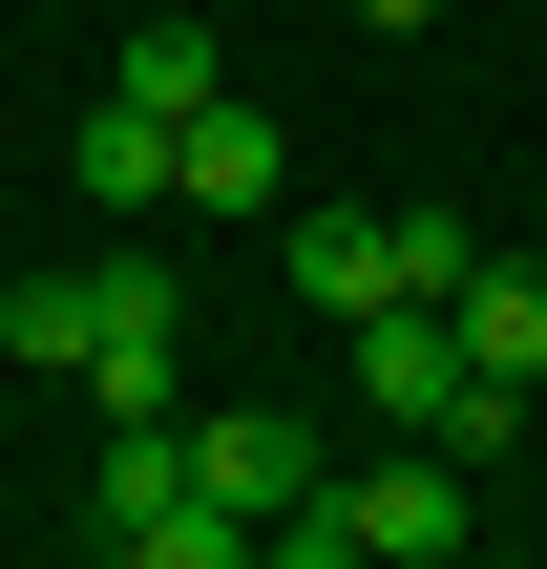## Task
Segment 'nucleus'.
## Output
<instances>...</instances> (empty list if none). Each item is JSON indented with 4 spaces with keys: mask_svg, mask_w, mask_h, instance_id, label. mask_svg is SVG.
Listing matches in <instances>:
<instances>
[{
    "mask_svg": "<svg viewBox=\"0 0 547 569\" xmlns=\"http://www.w3.org/2000/svg\"><path fill=\"white\" fill-rule=\"evenodd\" d=\"M84 528H105L126 569H253V507H211V465H190V401H169V422H105Z\"/></svg>",
    "mask_w": 547,
    "mask_h": 569,
    "instance_id": "nucleus-1",
    "label": "nucleus"
},
{
    "mask_svg": "<svg viewBox=\"0 0 547 569\" xmlns=\"http://www.w3.org/2000/svg\"><path fill=\"white\" fill-rule=\"evenodd\" d=\"M84 401H105V422H169V401H190V296H169L148 253H84Z\"/></svg>",
    "mask_w": 547,
    "mask_h": 569,
    "instance_id": "nucleus-2",
    "label": "nucleus"
},
{
    "mask_svg": "<svg viewBox=\"0 0 547 569\" xmlns=\"http://www.w3.org/2000/svg\"><path fill=\"white\" fill-rule=\"evenodd\" d=\"M337 528H358V569H443L485 528V465L464 443H379V465H337Z\"/></svg>",
    "mask_w": 547,
    "mask_h": 569,
    "instance_id": "nucleus-3",
    "label": "nucleus"
},
{
    "mask_svg": "<svg viewBox=\"0 0 547 569\" xmlns=\"http://www.w3.org/2000/svg\"><path fill=\"white\" fill-rule=\"evenodd\" d=\"M274 274H295V317H316V338H358V317L401 296V211H337V190H295V211H274Z\"/></svg>",
    "mask_w": 547,
    "mask_h": 569,
    "instance_id": "nucleus-4",
    "label": "nucleus"
},
{
    "mask_svg": "<svg viewBox=\"0 0 547 569\" xmlns=\"http://www.w3.org/2000/svg\"><path fill=\"white\" fill-rule=\"evenodd\" d=\"M190 465H211V507H253V549H274V507H316V422H274V401H190Z\"/></svg>",
    "mask_w": 547,
    "mask_h": 569,
    "instance_id": "nucleus-5",
    "label": "nucleus"
},
{
    "mask_svg": "<svg viewBox=\"0 0 547 569\" xmlns=\"http://www.w3.org/2000/svg\"><path fill=\"white\" fill-rule=\"evenodd\" d=\"M169 190H190V211H295V127H274L253 84H211V106H190V169H169Z\"/></svg>",
    "mask_w": 547,
    "mask_h": 569,
    "instance_id": "nucleus-6",
    "label": "nucleus"
},
{
    "mask_svg": "<svg viewBox=\"0 0 547 569\" xmlns=\"http://www.w3.org/2000/svg\"><path fill=\"white\" fill-rule=\"evenodd\" d=\"M169 169H190V127H169V106H126V84L63 127V190H84V211H169Z\"/></svg>",
    "mask_w": 547,
    "mask_h": 569,
    "instance_id": "nucleus-7",
    "label": "nucleus"
},
{
    "mask_svg": "<svg viewBox=\"0 0 547 569\" xmlns=\"http://www.w3.org/2000/svg\"><path fill=\"white\" fill-rule=\"evenodd\" d=\"M443 317H464V359H485V380H547V274H527V253H464V296H443Z\"/></svg>",
    "mask_w": 547,
    "mask_h": 569,
    "instance_id": "nucleus-8",
    "label": "nucleus"
},
{
    "mask_svg": "<svg viewBox=\"0 0 547 569\" xmlns=\"http://www.w3.org/2000/svg\"><path fill=\"white\" fill-rule=\"evenodd\" d=\"M105 84H126V106H169V127H190V106H211V84H232V42H211V21H190V0H169V21H126V63H105Z\"/></svg>",
    "mask_w": 547,
    "mask_h": 569,
    "instance_id": "nucleus-9",
    "label": "nucleus"
},
{
    "mask_svg": "<svg viewBox=\"0 0 547 569\" xmlns=\"http://www.w3.org/2000/svg\"><path fill=\"white\" fill-rule=\"evenodd\" d=\"M0 359H63V380H84V274H21V296H0Z\"/></svg>",
    "mask_w": 547,
    "mask_h": 569,
    "instance_id": "nucleus-10",
    "label": "nucleus"
},
{
    "mask_svg": "<svg viewBox=\"0 0 547 569\" xmlns=\"http://www.w3.org/2000/svg\"><path fill=\"white\" fill-rule=\"evenodd\" d=\"M358 21H379V42H422V21H443V0H358Z\"/></svg>",
    "mask_w": 547,
    "mask_h": 569,
    "instance_id": "nucleus-11",
    "label": "nucleus"
}]
</instances>
